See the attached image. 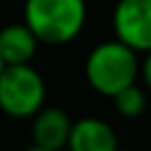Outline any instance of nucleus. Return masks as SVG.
<instances>
[{"instance_id":"nucleus-1","label":"nucleus","mask_w":151,"mask_h":151,"mask_svg":"<svg viewBox=\"0 0 151 151\" xmlns=\"http://www.w3.org/2000/svg\"><path fill=\"white\" fill-rule=\"evenodd\" d=\"M38 42L45 45H68L73 42L87 21L85 0H24L21 19Z\"/></svg>"},{"instance_id":"nucleus-2","label":"nucleus","mask_w":151,"mask_h":151,"mask_svg":"<svg viewBox=\"0 0 151 151\" xmlns=\"http://www.w3.org/2000/svg\"><path fill=\"white\" fill-rule=\"evenodd\" d=\"M83 71H85L87 85L97 94L111 99L123 87L137 83V78H139V54L116 38L104 40L87 52Z\"/></svg>"},{"instance_id":"nucleus-3","label":"nucleus","mask_w":151,"mask_h":151,"mask_svg":"<svg viewBox=\"0 0 151 151\" xmlns=\"http://www.w3.org/2000/svg\"><path fill=\"white\" fill-rule=\"evenodd\" d=\"M47 99V85L31 64H7L0 68V111L14 120H28Z\"/></svg>"},{"instance_id":"nucleus-4","label":"nucleus","mask_w":151,"mask_h":151,"mask_svg":"<svg viewBox=\"0 0 151 151\" xmlns=\"http://www.w3.org/2000/svg\"><path fill=\"white\" fill-rule=\"evenodd\" d=\"M116 40L132 47L137 54L151 50V0H118L111 12Z\"/></svg>"},{"instance_id":"nucleus-5","label":"nucleus","mask_w":151,"mask_h":151,"mask_svg":"<svg viewBox=\"0 0 151 151\" xmlns=\"http://www.w3.org/2000/svg\"><path fill=\"white\" fill-rule=\"evenodd\" d=\"M71 116L59 106H42L35 116H31V139L35 146L47 151L66 149L71 132Z\"/></svg>"},{"instance_id":"nucleus-6","label":"nucleus","mask_w":151,"mask_h":151,"mask_svg":"<svg viewBox=\"0 0 151 151\" xmlns=\"http://www.w3.org/2000/svg\"><path fill=\"white\" fill-rule=\"evenodd\" d=\"M66 149L68 151H118V137L106 120L85 116L73 120Z\"/></svg>"},{"instance_id":"nucleus-7","label":"nucleus","mask_w":151,"mask_h":151,"mask_svg":"<svg viewBox=\"0 0 151 151\" xmlns=\"http://www.w3.org/2000/svg\"><path fill=\"white\" fill-rule=\"evenodd\" d=\"M38 38L24 21L5 24L0 28V59L7 64H31L38 52Z\"/></svg>"},{"instance_id":"nucleus-8","label":"nucleus","mask_w":151,"mask_h":151,"mask_svg":"<svg viewBox=\"0 0 151 151\" xmlns=\"http://www.w3.org/2000/svg\"><path fill=\"white\" fill-rule=\"evenodd\" d=\"M111 99H113L116 111H118L123 118H139V116L146 111V104H149L146 90H144L142 85H137V83L123 87V90H120L118 94H113Z\"/></svg>"},{"instance_id":"nucleus-9","label":"nucleus","mask_w":151,"mask_h":151,"mask_svg":"<svg viewBox=\"0 0 151 151\" xmlns=\"http://www.w3.org/2000/svg\"><path fill=\"white\" fill-rule=\"evenodd\" d=\"M139 78L144 83V90L151 92V50L144 52V59L139 61Z\"/></svg>"},{"instance_id":"nucleus-10","label":"nucleus","mask_w":151,"mask_h":151,"mask_svg":"<svg viewBox=\"0 0 151 151\" xmlns=\"http://www.w3.org/2000/svg\"><path fill=\"white\" fill-rule=\"evenodd\" d=\"M21 151H47V149H40V146H35V144H31V146H26V149H21Z\"/></svg>"},{"instance_id":"nucleus-11","label":"nucleus","mask_w":151,"mask_h":151,"mask_svg":"<svg viewBox=\"0 0 151 151\" xmlns=\"http://www.w3.org/2000/svg\"><path fill=\"white\" fill-rule=\"evenodd\" d=\"M0 68H2V59H0Z\"/></svg>"}]
</instances>
